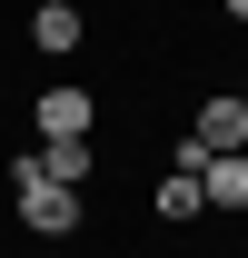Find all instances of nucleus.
I'll return each mask as SVG.
<instances>
[{"instance_id":"obj_6","label":"nucleus","mask_w":248,"mask_h":258,"mask_svg":"<svg viewBox=\"0 0 248 258\" xmlns=\"http://www.w3.org/2000/svg\"><path fill=\"white\" fill-rule=\"evenodd\" d=\"M30 40H40V50H80V10H70V0H50V10L30 20Z\"/></svg>"},{"instance_id":"obj_2","label":"nucleus","mask_w":248,"mask_h":258,"mask_svg":"<svg viewBox=\"0 0 248 258\" xmlns=\"http://www.w3.org/2000/svg\"><path fill=\"white\" fill-rule=\"evenodd\" d=\"M10 169H30V179H60V189H80V179H90V139H40L30 159H10Z\"/></svg>"},{"instance_id":"obj_3","label":"nucleus","mask_w":248,"mask_h":258,"mask_svg":"<svg viewBox=\"0 0 248 258\" xmlns=\"http://www.w3.org/2000/svg\"><path fill=\"white\" fill-rule=\"evenodd\" d=\"M199 199H209V209H248V149L199 159Z\"/></svg>"},{"instance_id":"obj_1","label":"nucleus","mask_w":248,"mask_h":258,"mask_svg":"<svg viewBox=\"0 0 248 258\" xmlns=\"http://www.w3.org/2000/svg\"><path fill=\"white\" fill-rule=\"evenodd\" d=\"M10 189H20V219H30L40 238L80 228V189H60V179H30V169H10Z\"/></svg>"},{"instance_id":"obj_5","label":"nucleus","mask_w":248,"mask_h":258,"mask_svg":"<svg viewBox=\"0 0 248 258\" xmlns=\"http://www.w3.org/2000/svg\"><path fill=\"white\" fill-rule=\"evenodd\" d=\"M199 209H209V199H199V169H169V179H159V219H199Z\"/></svg>"},{"instance_id":"obj_4","label":"nucleus","mask_w":248,"mask_h":258,"mask_svg":"<svg viewBox=\"0 0 248 258\" xmlns=\"http://www.w3.org/2000/svg\"><path fill=\"white\" fill-rule=\"evenodd\" d=\"M40 129L50 139H90V90H50L40 99Z\"/></svg>"}]
</instances>
